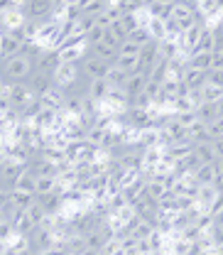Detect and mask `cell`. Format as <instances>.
<instances>
[{
    "label": "cell",
    "mask_w": 223,
    "mask_h": 255,
    "mask_svg": "<svg viewBox=\"0 0 223 255\" xmlns=\"http://www.w3.org/2000/svg\"><path fill=\"white\" fill-rule=\"evenodd\" d=\"M0 71H2L10 81L20 84V81H27V79L32 76V71H34V62H30V59H27V57H22V54H15V57H10V59L0 62Z\"/></svg>",
    "instance_id": "6da1fadb"
},
{
    "label": "cell",
    "mask_w": 223,
    "mask_h": 255,
    "mask_svg": "<svg viewBox=\"0 0 223 255\" xmlns=\"http://www.w3.org/2000/svg\"><path fill=\"white\" fill-rule=\"evenodd\" d=\"M57 54H59V62L79 64L89 54V42H86V37H71L66 44L57 49Z\"/></svg>",
    "instance_id": "7a4b0ae2"
},
{
    "label": "cell",
    "mask_w": 223,
    "mask_h": 255,
    "mask_svg": "<svg viewBox=\"0 0 223 255\" xmlns=\"http://www.w3.org/2000/svg\"><path fill=\"white\" fill-rule=\"evenodd\" d=\"M22 15L32 22H44L54 15V0H25L22 2Z\"/></svg>",
    "instance_id": "3957f363"
},
{
    "label": "cell",
    "mask_w": 223,
    "mask_h": 255,
    "mask_svg": "<svg viewBox=\"0 0 223 255\" xmlns=\"http://www.w3.org/2000/svg\"><path fill=\"white\" fill-rule=\"evenodd\" d=\"M111 66H113V64L103 62V59H98L94 54H86V57L79 62V69H81V74H84L86 79H106L108 71H111Z\"/></svg>",
    "instance_id": "277c9868"
},
{
    "label": "cell",
    "mask_w": 223,
    "mask_h": 255,
    "mask_svg": "<svg viewBox=\"0 0 223 255\" xmlns=\"http://www.w3.org/2000/svg\"><path fill=\"white\" fill-rule=\"evenodd\" d=\"M7 98L12 101V106L17 108V106H25V103H30L32 98H39V96H34L30 86H27V81H20V84H12L10 89H7Z\"/></svg>",
    "instance_id": "5b68a950"
},
{
    "label": "cell",
    "mask_w": 223,
    "mask_h": 255,
    "mask_svg": "<svg viewBox=\"0 0 223 255\" xmlns=\"http://www.w3.org/2000/svg\"><path fill=\"white\" fill-rule=\"evenodd\" d=\"M57 66H59V54L54 49H42V54L34 62V71H42V74L52 76L57 71Z\"/></svg>",
    "instance_id": "8992f818"
},
{
    "label": "cell",
    "mask_w": 223,
    "mask_h": 255,
    "mask_svg": "<svg viewBox=\"0 0 223 255\" xmlns=\"http://www.w3.org/2000/svg\"><path fill=\"white\" fill-rule=\"evenodd\" d=\"M20 172H22L20 164H15L12 159H5V162L0 164V187L12 189V187H15V179L20 177Z\"/></svg>",
    "instance_id": "52a82bcc"
},
{
    "label": "cell",
    "mask_w": 223,
    "mask_h": 255,
    "mask_svg": "<svg viewBox=\"0 0 223 255\" xmlns=\"http://www.w3.org/2000/svg\"><path fill=\"white\" fill-rule=\"evenodd\" d=\"M206 76H209V71H201V69H194V66H184V74H182V84L194 91V89H201L204 84H206Z\"/></svg>",
    "instance_id": "ba28073f"
},
{
    "label": "cell",
    "mask_w": 223,
    "mask_h": 255,
    "mask_svg": "<svg viewBox=\"0 0 223 255\" xmlns=\"http://www.w3.org/2000/svg\"><path fill=\"white\" fill-rule=\"evenodd\" d=\"M145 86H147V76H145V74H140V71H132V74H127L125 84H123L120 89L127 94V98H132V96L142 94V91H145Z\"/></svg>",
    "instance_id": "9c48e42d"
},
{
    "label": "cell",
    "mask_w": 223,
    "mask_h": 255,
    "mask_svg": "<svg viewBox=\"0 0 223 255\" xmlns=\"http://www.w3.org/2000/svg\"><path fill=\"white\" fill-rule=\"evenodd\" d=\"M66 91H64L62 86H52V89H49V91H47V94L42 96V98H39V101H42V106H44V108H52V111H62L64 108V101H66Z\"/></svg>",
    "instance_id": "30bf717a"
},
{
    "label": "cell",
    "mask_w": 223,
    "mask_h": 255,
    "mask_svg": "<svg viewBox=\"0 0 223 255\" xmlns=\"http://www.w3.org/2000/svg\"><path fill=\"white\" fill-rule=\"evenodd\" d=\"M27 86L34 91V96L42 98V96L54 86V81H52V76H47V74H42V71H32V76L27 79Z\"/></svg>",
    "instance_id": "8fae6325"
},
{
    "label": "cell",
    "mask_w": 223,
    "mask_h": 255,
    "mask_svg": "<svg viewBox=\"0 0 223 255\" xmlns=\"http://www.w3.org/2000/svg\"><path fill=\"white\" fill-rule=\"evenodd\" d=\"M187 137H189L194 145H196V142H211V140H214L211 132H209V123H204V121L191 123V126L187 128Z\"/></svg>",
    "instance_id": "7c38bea8"
},
{
    "label": "cell",
    "mask_w": 223,
    "mask_h": 255,
    "mask_svg": "<svg viewBox=\"0 0 223 255\" xmlns=\"http://www.w3.org/2000/svg\"><path fill=\"white\" fill-rule=\"evenodd\" d=\"M89 54H94V57H98V59H103V62H108V64H115V59H118V49L111 47V44H106V42L89 44Z\"/></svg>",
    "instance_id": "4fadbf2b"
},
{
    "label": "cell",
    "mask_w": 223,
    "mask_h": 255,
    "mask_svg": "<svg viewBox=\"0 0 223 255\" xmlns=\"http://www.w3.org/2000/svg\"><path fill=\"white\" fill-rule=\"evenodd\" d=\"M37 201L42 204V209H44L47 214H62V209H64V199L57 191L44 194V196H37Z\"/></svg>",
    "instance_id": "5bb4252c"
},
{
    "label": "cell",
    "mask_w": 223,
    "mask_h": 255,
    "mask_svg": "<svg viewBox=\"0 0 223 255\" xmlns=\"http://www.w3.org/2000/svg\"><path fill=\"white\" fill-rule=\"evenodd\" d=\"M20 44H22V42H17L12 34L5 32V34H2V42H0V62H5V59L20 54Z\"/></svg>",
    "instance_id": "9a60e30c"
},
{
    "label": "cell",
    "mask_w": 223,
    "mask_h": 255,
    "mask_svg": "<svg viewBox=\"0 0 223 255\" xmlns=\"http://www.w3.org/2000/svg\"><path fill=\"white\" fill-rule=\"evenodd\" d=\"M108 89H111L108 79H89V84H86V96H91L96 101H103V98L108 96Z\"/></svg>",
    "instance_id": "2e32d148"
},
{
    "label": "cell",
    "mask_w": 223,
    "mask_h": 255,
    "mask_svg": "<svg viewBox=\"0 0 223 255\" xmlns=\"http://www.w3.org/2000/svg\"><path fill=\"white\" fill-rule=\"evenodd\" d=\"M194 157L199 159V164H214V162H219L211 142H196L194 145Z\"/></svg>",
    "instance_id": "e0dca14e"
},
{
    "label": "cell",
    "mask_w": 223,
    "mask_h": 255,
    "mask_svg": "<svg viewBox=\"0 0 223 255\" xmlns=\"http://www.w3.org/2000/svg\"><path fill=\"white\" fill-rule=\"evenodd\" d=\"M12 189H22V191L37 189V177H34V172H32L27 164L22 167V172H20V177L15 179V187H12Z\"/></svg>",
    "instance_id": "ac0fdd59"
},
{
    "label": "cell",
    "mask_w": 223,
    "mask_h": 255,
    "mask_svg": "<svg viewBox=\"0 0 223 255\" xmlns=\"http://www.w3.org/2000/svg\"><path fill=\"white\" fill-rule=\"evenodd\" d=\"M216 174H219V162H214V164H199L194 169V177H196L199 184H211Z\"/></svg>",
    "instance_id": "d6986e66"
},
{
    "label": "cell",
    "mask_w": 223,
    "mask_h": 255,
    "mask_svg": "<svg viewBox=\"0 0 223 255\" xmlns=\"http://www.w3.org/2000/svg\"><path fill=\"white\" fill-rule=\"evenodd\" d=\"M211 64H214V54L211 52H194L189 59V66L201 69V71H211Z\"/></svg>",
    "instance_id": "ffe728a7"
},
{
    "label": "cell",
    "mask_w": 223,
    "mask_h": 255,
    "mask_svg": "<svg viewBox=\"0 0 223 255\" xmlns=\"http://www.w3.org/2000/svg\"><path fill=\"white\" fill-rule=\"evenodd\" d=\"M157 49H159V59L172 62V59L179 57V44L172 42V39H162V42H157Z\"/></svg>",
    "instance_id": "44dd1931"
},
{
    "label": "cell",
    "mask_w": 223,
    "mask_h": 255,
    "mask_svg": "<svg viewBox=\"0 0 223 255\" xmlns=\"http://www.w3.org/2000/svg\"><path fill=\"white\" fill-rule=\"evenodd\" d=\"M34 191H22V189H10V201L17 206V209H27L32 201H34Z\"/></svg>",
    "instance_id": "7402d4cb"
},
{
    "label": "cell",
    "mask_w": 223,
    "mask_h": 255,
    "mask_svg": "<svg viewBox=\"0 0 223 255\" xmlns=\"http://www.w3.org/2000/svg\"><path fill=\"white\" fill-rule=\"evenodd\" d=\"M59 187V179L57 177H39L37 179V189H34V196H44V194H52Z\"/></svg>",
    "instance_id": "603a6c76"
},
{
    "label": "cell",
    "mask_w": 223,
    "mask_h": 255,
    "mask_svg": "<svg viewBox=\"0 0 223 255\" xmlns=\"http://www.w3.org/2000/svg\"><path fill=\"white\" fill-rule=\"evenodd\" d=\"M74 2H76L79 10L86 12V15H98V12H103V7H106V0H74Z\"/></svg>",
    "instance_id": "cb8c5ba5"
},
{
    "label": "cell",
    "mask_w": 223,
    "mask_h": 255,
    "mask_svg": "<svg viewBox=\"0 0 223 255\" xmlns=\"http://www.w3.org/2000/svg\"><path fill=\"white\" fill-rule=\"evenodd\" d=\"M172 7H174V5H162V2H155V5H150V7H147V12H150V17L167 22V20H172Z\"/></svg>",
    "instance_id": "d4e9b609"
},
{
    "label": "cell",
    "mask_w": 223,
    "mask_h": 255,
    "mask_svg": "<svg viewBox=\"0 0 223 255\" xmlns=\"http://www.w3.org/2000/svg\"><path fill=\"white\" fill-rule=\"evenodd\" d=\"M196 118H199V121H204V123H211V121H216V103H209V101H204V103L196 108Z\"/></svg>",
    "instance_id": "484cf974"
},
{
    "label": "cell",
    "mask_w": 223,
    "mask_h": 255,
    "mask_svg": "<svg viewBox=\"0 0 223 255\" xmlns=\"http://www.w3.org/2000/svg\"><path fill=\"white\" fill-rule=\"evenodd\" d=\"M216 194H219V191L214 189L211 184H199V191H196V201H201V204L209 209V206H211V201L216 199Z\"/></svg>",
    "instance_id": "4316f807"
},
{
    "label": "cell",
    "mask_w": 223,
    "mask_h": 255,
    "mask_svg": "<svg viewBox=\"0 0 223 255\" xmlns=\"http://www.w3.org/2000/svg\"><path fill=\"white\" fill-rule=\"evenodd\" d=\"M201 96H204V101H209V103H219V101L223 98V89L206 81V84L201 86Z\"/></svg>",
    "instance_id": "83f0119b"
},
{
    "label": "cell",
    "mask_w": 223,
    "mask_h": 255,
    "mask_svg": "<svg viewBox=\"0 0 223 255\" xmlns=\"http://www.w3.org/2000/svg\"><path fill=\"white\" fill-rule=\"evenodd\" d=\"M25 211H27V216H30V221L34 223V226H39V223L44 221V216H47V211L42 209V204H39L37 199L32 201V204L27 206V209H25Z\"/></svg>",
    "instance_id": "f1b7e54d"
},
{
    "label": "cell",
    "mask_w": 223,
    "mask_h": 255,
    "mask_svg": "<svg viewBox=\"0 0 223 255\" xmlns=\"http://www.w3.org/2000/svg\"><path fill=\"white\" fill-rule=\"evenodd\" d=\"M106 79H108V84H111V86H123V84H125V79H127V71H125V69H120V66H115V64H113Z\"/></svg>",
    "instance_id": "f546056e"
},
{
    "label": "cell",
    "mask_w": 223,
    "mask_h": 255,
    "mask_svg": "<svg viewBox=\"0 0 223 255\" xmlns=\"http://www.w3.org/2000/svg\"><path fill=\"white\" fill-rule=\"evenodd\" d=\"M20 54L27 57L30 62H37V57L42 54V47H39L37 42H22V44H20Z\"/></svg>",
    "instance_id": "4dcf8cb0"
},
{
    "label": "cell",
    "mask_w": 223,
    "mask_h": 255,
    "mask_svg": "<svg viewBox=\"0 0 223 255\" xmlns=\"http://www.w3.org/2000/svg\"><path fill=\"white\" fill-rule=\"evenodd\" d=\"M147 32H150V37L155 39V42H162L164 37H167V30H164V22L162 20H150V25H147Z\"/></svg>",
    "instance_id": "1f68e13d"
},
{
    "label": "cell",
    "mask_w": 223,
    "mask_h": 255,
    "mask_svg": "<svg viewBox=\"0 0 223 255\" xmlns=\"http://www.w3.org/2000/svg\"><path fill=\"white\" fill-rule=\"evenodd\" d=\"M172 108H174V113H177V111H196V103H194V98H191V91L184 96H179V98L172 103Z\"/></svg>",
    "instance_id": "d6a6232c"
},
{
    "label": "cell",
    "mask_w": 223,
    "mask_h": 255,
    "mask_svg": "<svg viewBox=\"0 0 223 255\" xmlns=\"http://www.w3.org/2000/svg\"><path fill=\"white\" fill-rule=\"evenodd\" d=\"M174 116V121L179 123V126L189 128L191 123H196L199 118H196V111H177V113H172Z\"/></svg>",
    "instance_id": "836d02e7"
},
{
    "label": "cell",
    "mask_w": 223,
    "mask_h": 255,
    "mask_svg": "<svg viewBox=\"0 0 223 255\" xmlns=\"http://www.w3.org/2000/svg\"><path fill=\"white\" fill-rule=\"evenodd\" d=\"M137 64H140V57H120V54H118V59H115V66L125 69L127 74L137 71Z\"/></svg>",
    "instance_id": "e575fe53"
},
{
    "label": "cell",
    "mask_w": 223,
    "mask_h": 255,
    "mask_svg": "<svg viewBox=\"0 0 223 255\" xmlns=\"http://www.w3.org/2000/svg\"><path fill=\"white\" fill-rule=\"evenodd\" d=\"M140 44H135V42H130V39H125L120 47H118V54L120 57H140Z\"/></svg>",
    "instance_id": "d590c367"
},
{
    "label": "cell",
    "mask_w": 223,
    "mask_h": 255,
    "mask_svg": "<svg viewBox=\"0 0 223 255\" xmlns=\"http://www.w3.org/2000/svg\"><path fill=\"white\" fill-rule=\"evenodd\" d=\"M127 39H130V42H135V44H140V47H145L147 42H152L150 32H147V30H140V27L130 32V34H127Z\"/></svg>",
    "instance_id": "8d00e7d4"
},
{
    "label": "cell",
    "mask_w": 223,
    "mask_h": 255,
    "mask_svg": "<svg viewBox=\"0 0 223 255\" xmlns=\"http://www.w3.org/2000/svg\"><path fill=\"white\" fill-rule=\"evenodd\" d=\"M84 243H86V248H96V251H101V248H103V238H101L98 228L84 236Z\"/></svg>",
    "instance_id": "74e56055"
},
{
    "label": "cell",
    "mask_w": 223,
    "mask_h": 255,
    "mask_svg": "<svg viewBox=\"0 0 223 255\" xmlns=\"http://www.w3.org/2000/svg\"><path fill=\"white\" fill-rule=\"evenodd\" d=\"M17 233H15V228H12V223L10 221H2L0 223V241H5V243H10L12 238H15Z\"/></svg>",
    "instance_id": "f35d334b"
},
{
    "label": "cell",
    "mask_w": 223,
    "mask_h": 255,
    "mask_svg": "<svg viewBox=\"0 0 223 255\" xmlns=\"http://www.w3.org/2000/svg\"><path fill=\"white\" fill-rule=\"evenodd\" d=\"M106 27H98V25H96L94 30L89 32V34H86V42H89V44H98V42H103V39H106Z\"/></svg>",
    "instance_id": "ab89813d"
},
{
    "label": "cell",
    "mask_w": 223,
    "mask_h": 255,
    "mask_svg": "<svg viewBox=\"0 0 223 255\" xmlns=\"http://www.w3.org/2000/svg\"><path fill=\"white\" fill-rule=\"evenodd\" d=\"M194 223H196V226L201 228V233H206L209 228H214V226H216V221H214V216H211L209 211H206V214H201V216H199V219H196Z\"/></svg>",
    "instance_id": "60d3db41"
},
{
    "label": "cell",
    "mask_w": 223,
    "mask_h": 255,
    "mask_svg": "<svg viewBox=\"0 0 223 255\" xmlns=\"http://www.w3.org/2000/svg\"><path fill=\"white\" fill-rule=\"evenodd\" d=\"M120 25L127 30V34L132 30H137V17H135V12H125V15L120 17Z\"/></svg>",
    "instance_id": "b9f144b4"
},
{
    "label": "cell",
    "mask_w": 223,
    "mask_h": 255,
    "mask_svg": "<svg viewBox=\"0 0 223 255\" xmlns=\"http://www.w3.org/2000/svg\"><path fill=\"white\" fill-rule=\"evenodd\" d=\"M15 111V106H12V101L7 98L5 94H0V118H5V116H10Z\"/></svg>",
    "instance_id": "7bdbcfd3"
},
{
    "label": "cell",
    "mask_w": 223,
    "mask_h": 255,
    "mask_svg": "<svg viewBox=\"0 0 223 255\" xmlns=\"http://www.w3.org/2000/svg\"><path fill=\"white\" fill-rule=\"evenodd\" d=\"M209 132H211V137H214V140H216V137H223V118L211 121V123H209Z\"/></svg>",
    "instance_id": "ee69618b"
},
{
    "label": "cell",
    "mask_w": 223,
    "mask_h": 255,
    "mask_svg": "<svg viewBox=\"0 0 223 255\" xmlns=\"http://www.w3.org/2000/svg\"><path fill=\"white\" fill-rule=\"evenodd\" d=\"M206 81H209V84H214V86H221V89H223V71H219V69H211V71H209V76H206Z\"/></svg>",
    "instance_id": "f6af8a7d"
},
{
    "label": "cell",
    "mask_w": 223,
    "mask_h": 255,
    "mask_svg": "<svg viewBox=\"0 0 223 255\" xmlns=\"http://www.w3.org/2000/svg\"><path fill=\"white\" fill-rule=\"evenodd\" d=\"M211 147H214L216 157L221 159V157H223V137H216V140H211Z\"/></svg>",
    "instance_id": "bcb514c9"
},
{
    "label": "cell",
    "mask_w": 223,
    "mask_h": 255,
    "mask_svg": "<svg viewBox=\"0 0 223 255\" xmlns=\"http://www.w3.org/2000/svg\"><path fill=\"white\" fill-rule=\"evenodd\" d=\"M211 187L216 191H223V172H219L216 177H214V182H211Z\"/></svg>",
    "instance_id": "7dc6e473"
},
{
    "label": "cell",
    "mask_w": 223,
    "mask_h": 255,
    "mask_svg": "<svg viewBox=\"0 0 223 255\" xmlns=\"http://www.w3.org/2000/svg\"><path fill=\"white\" fill-rule=\"evenodd\" d=\"M211 69H219V71H223V54L214 52V64H211Z\"/></svg>",
    "instance_id": "c3c4849f"
},
{
    "label": "cell",
    "mask_w": 223,
    "mask_h": 255,
    "mask_svg": "<svg viewBox=\"0 0 223 255\" xmlns=\"http://www.w3.org/2000/svg\"><path fill=\"white\" fill-rule=\"evenodd\" d=\"M10 201V189H5V187H0V209L5 206Z\"/></svg>",
    "instance_id": "681fc988"
},
{
    "label": "cell",
    "mask_w": 223,
    "mask_h": 255,
    "mask_svg": "<svg viewBox=\"0 0 223 255\" xmlns=\"http://www.w3.org/2000/svg\"><path fill=\"white\" fill-rule=\"evenodd\" d=\"M98 253H101V251H96V248H84L79 255H98Z\"/></svg>",
    "instance_id": "f907efd6"
},
{
    "label": "cell",
    "mask_w": 223,
    "mask_h": 255,
    "mask_svg": "<svg viewBox=\"0 0 223 255\" xmlns=\"http://www.w3.org/2000/svg\"><path fill=\"white\" fill-rule=\"evenodd\" d=\"M2 255H20V251H17V248H12V246H7V251H5Z\"/></svg>",
    "instance_id": "816d5d0a"
},
{
    "label": "cell",
    "mask_w": 223,
    "mask_h": 255,
    "mask_svg": "<svg viewBox=\"0 0 223 255\" xmlns=\"http://www.w3.org/2000/svg\"><path fill=\"white\" fill-rule=\"evenodd\" d=\"M142 2H145V7H150V5H155L157 0H142Z\"/></svg>",
    "instance_id": "f5cc1de1"
},
{
    "label": "cell",
    "mask_w": 223,
    "mask_h": 255,
    "mask_svg": "<svg viewBox=\"0 0 223 255\" xmlns=\"http://www.w3.org/2000/svg\"><path fill=\"white\" fill-rule=\"evenodd\" d=\"M157 2H162V5H174V0H157Z\"/></svg>",
    "instance_id": "db71d44e"
},
{
    "label": "cell",
    "mask_w": 223,
    "mask_h": 255,
    "mask_svg": "<svg viewBox=\"0 0 223 255\" xmlns=\"http://www.w3.org/2000/svg\"><path fill=\"white\" fill-rule=\"evenodd\" d=\"M216 253H219V255H223V243H221V246H216Z\"/></svg>",
    "instance_id": "11a10c76"
},
{
    "label": "cell",
    "mask_w": 223,
    "mask_h": 255,
    "mask_svg": "<svg viewBox=\"0 0 223 255\" xmlns=\"http://www.w3.org/2000/svg\"><path fill=\"white\" fill-rule=\"evenodd\" d=\"M219 172H223V157L219 159Z\"/></svg>",
    "instance_id": "9f6ffc18"
},
{
    "label": "cell",
    "mask_w": 223,
    "mask_h": 255,
    "mask_svg": "<svg viewBox=\"0 0 223 255\" xmlns=\"http://www.w3.org/2000/svg\"><path fill=\"white\" fill-rule=\"evenodd\" d=\"M2 34H5V30H2V27H0V42H2Z\"/></svg>",
    "instance_id": "6f0895ef"
},
{
    "label": "cell",
    "mask_w": 223,
    "mask_h": 255,
    "mask_svg": "<svg viewBox=\"0 0 223 255\" xmlns=\"http://www.w3.org/2000/svg\"><path fill=\"white\" fill-rule=\"evenodd\" d=\"M174 2H191V0H174Z\"/></svg>",
    "instance_id": "680465c9"
},
{
    "label": "cell",
    "mask_w": 223,
    "mask_h": 255,
    "mask_svg": "<svg viewBox=\"0 0 223 255\" xmlns=\"http://www.w3.org/2000/svg\"><path fill=\"white\" fill-rule=\"evenodd\" d=\"M2 221H5V219H2V211H0V223H2Z\"/></svg>",
    "instance_id": "91938a15"
},
{
    "label": "cell",
    "mask_w": 223,
    "mask_h": 255,
    "mask_svg": "<svg viewBox=\"0 0 223 255\" xmlns=\"http://www.w3.org/2000/svg\"><path fill=\"white\" fill-rule=\"evenodd\" d=\"M69 255H79V253H69Z\"/></svg>",
    "instance_id": "94428289"
},
{
    "label": "cell",
    "mask_w": 223,
    "mask_h": 255,
    "mask_svg": "<svg viewBox=\"0 0 223 255\" xmlns=\"http://www.w3.org/2000/svg\"><path fill=\"white\" fill-rule=\"evenodd\" d=\"M22 2H25V0H20V5H22Z\"/></svg>",
    "instance_id": "6125c7cd"
}]
</instances>
